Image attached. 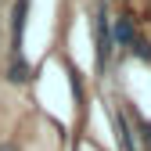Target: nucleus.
Returning <instances> with one entry per match:
<instances>
[{
	"label": "nucleus",
	"instance_id": "f03ea898",
	"mask_svg": "<svg viewBox=\"0 0 151 151\" xmlns=\"http://www.w3.org/2000/svg\"><path fill=\"white\" fill-rule=\"evenodd\" d=\"M93 36H97V65L104 68L108 50H111V43H108V29H104V11H97V18H93Z\"/></svg>",
	"mask_w": 151,
	"mask_h": 151
},
{
	"label": "nucleus",
	"instance_id": "7ed1b4c3",
	"mask_svg": "<svg viewBox=\"0 0 151 151\" xmlns=\"http://www.w3.org/2000/svg\"><path fill=\"white\" fill-rule=\"evenodd\" d=\"M115 133H119V144H122V151H137V144H133V133H129V122H126V115L122 111H115Z\"/></svg>",
	"mask_w": 151,
	"mask_h": 151
},
{
	"label": "nucleus",
	"instance_id": "f257e3e1",
	"mask_svg": "<svg viewBox=\"0 0 151 151\" xmlns=\"http://www.w3.org/2000/svg\"><path fill=\"white\" fill-rule=\"evenodd\" d=\"M25 18H29V0H14V11H11V50H14V54H22Z\"/></svg>",
	"mask_w": 151,
	"mask_h": 151
},
{
	"label": "nucleus",
	"instance_id": "423d86ee",
	"mask_svg": "<svg viewBox=\"0 0 151 151\" xmlns=\"http://www.w3.org/2000/svg\"><path fill=\"white\" fill-rule=\"evenodd\" d=\"M140 137H144V144H147V151H151V122H147V119L140 122Z\"/></svg>",
	"mask_w": 151,
	"mask_h": 151
},
{
	"label": "nucleus",
	"instance_id": "20e7f679",
	"mask_svg": "<svg viewBox=\"0 0 151 151\" xmlns=\"http://www.w3.org/2000/svg\"><path fill=\"white\" fill-rule=\"evenodd\" d=\"M111 36H115V43H119V47L133 43V22H129L126 14H119V18H115V29H111Z\"/></svg>",
	"mask_w": 151,
	"mask_h": 151
},
{
	"label": "nucleus",
	"instance_id": "39448f33",
	"mask_svg": "<svg viewBox=\"0 0 151 151\" xmlns=\"http://www.w3.org/2000/svg\"><path fill=\"white\" fill-rule=\"evenodd\" d=\"M133 50H137V58H144V61H151V47H147L144 40H133Z\"/></svg>",
	"mask_w": 151,
	"mask_h": 151
}]
</instances>
